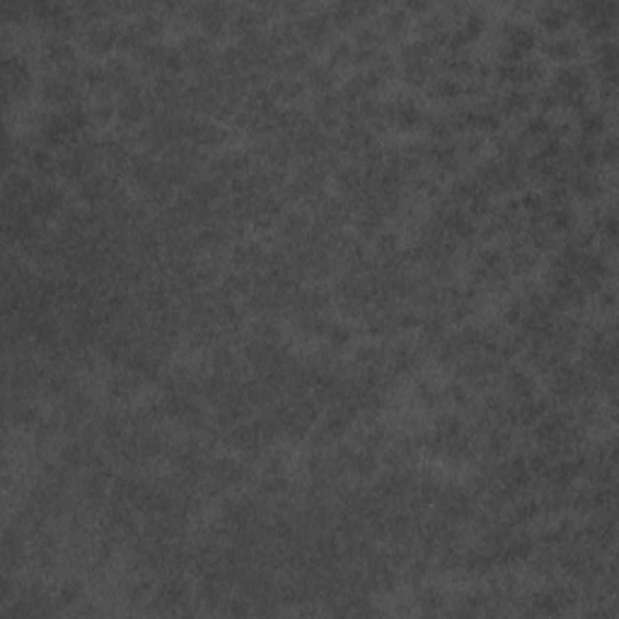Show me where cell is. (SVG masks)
Returning a JSON list of instances; mask_svg holds the SVG:
<instances>
[{"mask_svg": "<svg viewBox=\"0 0 619 619\" xmlns=\"http://www.w3.org/2000/svg\"><path fill=\"white\" fill-rule=\"evenodd\" d=\"M58 463L63 465L65 469H75V467L88 465V443H80V440L65 443L58 453Z\"/></svg>", "mask_w": 619, "mask_h": 619, "instance_id": "16", "label": "cell"}, {"mask_svg": "<svg viewBox=\"0 0 619 619\" xmlns=\"http://www.w3.org/2000/svg\"><path fill=\"white\" fill-rule=\"evenodd\" d=\"M380 24H383L385 34L392 39L397 37H404L409 29V15L404 13V8H389L387 13L383 15V19H380Z\"/></svg>", "mask_w": 619, "mask_h": 619, "instance_id": "15", "label": "cell"}, {"mask_svg": "<svg viewBox=\"0 0 619 619\" xmlns=\"http://www.w3.org/2000/svg\"><path fill=\"white\" fill-rule=\"evenodd\" d=\"M116 116V104L109 99H97L95 106L90 109V121H95L97 126H106Z\"/></svg>", "mask_w": 619, "mask_h": 619, "instance_id": "36", "label": "cell"}, {"mask_svg": "<svg viewBox=\"0 0 619 619\" xmlns=\"http://www.w3.org/2000/svg\"><path fill=\"white\" fill-rule=\"evenodd\" d=\"M83 595H85L83 581H80V578H75V576H70L58 586V593H56L54 602H56V607H58V610H63V607H70V605H75V602H80V600H83Z\"/></svg>", "mask_w": 619, "mask_h": 619, "instance_id": "13", "label": "cell"}, {"mask_svg": "<svg viewBox=\"0 0 619 619\" xmlns=\"http://www.w3.org/2000/svg\"><path fill=\"white\" fill-rule=\"evenodd\" d=\"M597 155H600V160H605V162L617 160V138L615 136H610V138L602 140V145H597Z\"/></svg>", "mask_w": 619, "mask_h": 619, "instance_id": "48", "label": "cell"}, {"mask_svg": "<svg viewBox=\"0 0 619 619\" xmlns=\"http://www.w3.org/2000/svg\"><path fill=\"white\" fill-rule=\"evenodd\" d=\"M431 10V5L428 3H407L404 5V13H428Z\"/></svg>", "mask_w": 619, "mask_h": 619, "instance_id": "52", "label": "cell"}, {"mask_svg": "<svg viewBox=\"0 0 619 619\" xmlns=\"http://www.w3.org/2000/svg\"><path fill=\"white\" fill-rule=\"evenodd\" d=\"M220 612L223 615H232V617H245L252 612L250 600L245 595L242 597H230V600H223L220 602Z\"/></svg>", "mask_w": 619, "mask_h": 619, "instance_id": "40", "label": "cell"}, {"mask_svg": "<svg viewBox=\"0 0 619 619\" xmlns=\"http://www.w3.org/2000/svg\"><path fill=\"white\" fill-rule=\"evenodd\" d=\"M310 49H291V51H283L276 56V73H305L310 68Z\"/></svg>", "mask_w": 619, "mask_h": 619, "instance_id": "6", "label": "cell"}, {"mask_svg": "<svg viewBox=\"0 0 619 619\" xmlns=\"http://www.w3.org/2000/svg\"><path fill=\"white\" fill-rule=\"evenodd\" d=\"M465 428V421L460 419L458 414H440L438 419H435V428L433 433L440 435L443 440H453L455 435H460Z\"/></svg>", "mask_w": 619, "mask_h": 619, "instance_id": "24", "label": "cell"}, {"mask_svg": "<svg viewBox=\"0 0 619 619\" xmlns=\"http://www.w3.org/2000/svg\"><path fill=\"white\" fill-rule=\"evenodd\" d=\"M549 225L556 232H571L573 225H576V216L568 206H556L549 213Z\"/></svg>", "mask_w": 619, "mask_h": 619, "instance_id": "29", "label": "cell"}, {"mask_svg": "<svg viewBox=\"0 0 619 619\" xmlns=\"http://www.w3.org/2000/svg\"><path fill=\"white\" fill-rule=\"evenodd\" d=\"M281 10H283V13H286V15H300V17H303V15H305V5H300V3H286Z\"/></svg>", "mask_w": 619, "mask_h": 619, "instance_id": "51", "label": "cell"}, {"mask_svg": "<svg viewBox=\"0 0 619 619\" xmlns=\"http://www.w3.org/2000/svg\"><path fill=\"white\" fill-rule=\"evenodd\" d=\"M525 312H527L525 298H511V300L506 303V307H504V322L517 327V324L522 322V317H525Z\"/></svg>", "mask_w": 619, "mask_h": 619, "instance_id": "37", "label": "cell"}, {"mask_svg": "<svg viewBox=\"0 0 619 619\" xmlns=\"http://www.w3.org/2000/svg\"><path fill=\"white\" fill-rule=\"evenodd\" d=\"M540 515H542L540 501L522 499V501H515L513 513H511V522H513V525H527V522L537 520Z\"/></svg>", "mask_w": 619, "mask_h": 619, "instance_id": "21", "label": "cell"}, {"mask_svg": "<svg viewBox=\"0 0 619 619\" xmlns=\"http://www.w3.org/2000/svg\"><path fill=\"white\" fill-rule=\"evenodd\" d=\"M250 332L259 341L276 344L278 339H281V324H278V319L271 317V314H259L255 322H252Z\"/></svg>", "mask_w": 619, "mask_h": 619, "instance_id": "14", "label": "cell"}, {"mask_svg": "<svg viewBox=\"0 0 619 619\" xmlns=\"http://www.w3.org/2000/svg\"><path fill=\"white\" fill-rule=\"evenodd\" d=\"M399 245H402V237H399L397 230H380L375 235V252L380 257H392L394 252H399Z\"/></svg>", "mask_w": 619, "mask_h": 619, "instance_id": "28", "label": "cell"}, {"mask_svg": "<svg viewBox=\"0 0 619 619\" xmlns=\"http://www.w3.org/2000/svg\"><path fill=\"white\" fill-rule=\"evenodd\" d=\"M116 116L129 129L131 126H140L145 116H148V104H145V99H119Z\"/></svg>", "mask_w": 619, "mask_h": 619, "instance_id": "10", "label": "cell"}, {"mask_svg": "<svg viewBox=\"0 0 619 619\" xmlns=\"http://www.w3.org/2000/svg\"><path fill=\"white\" fill-rule=\"evenodd\" d=\"M375 58H378V49H368V47H356L351 54V63L356 65L375 63Z\"/></svg>", "mask_w": 619, "mask_h": 619, "instance_id": "47", "label": "cell"}, {"mask_svg": "<svg viewBox=\"0 0 619 619\" xmlns=\"http://www.w3.org/2000/svg\"><path fill=\"white\" fill-rule=\"evenodd\" d=\"M136 27H138V32L143 34V39H157L162 32H165V17H160V15L153 10V13L140 15V17L136 19Z\"/></svg>", "mask_w": 619, "mask_h": 619, "instance_id": "25", "label": "cell"}, {"mask_svg": "<svg viewBox=\"0 0 619 619\" xmlns=\"http://www.w3.org/2000/svg\"><path fill=\"white\" fill-rule=\"evenodd\" d=\"M419 605H421V612H426V615H435V612H440L445 607V595L440 588L435 586H428L421 590L419 595Z\"/></svg>", "mask_w": 619, "mask_h": 619, "instance_id": "26", "label": "cell"}, {"mask_svg": "<svg viewBox=\"0 0 619 619\" xmlns=\"http://www.w3.org/2000/svg\"><path fill=\"white\" fill-rule=\"evenodd\" d=\"M385 351L375 344H361V346L353 351V365H358L361 370H370V368H383L385 363Z\"/></svg>", "mask_w": 619, "mask_h": 619, "instance_id": "17", "label": "cell"}, {"mask_svg": "<svg viewBox=\"0 0 619 619\" xmlns=\"http://www.w3.org/2000/svg\"><path fill=\"white\" fill-rule=\"evenodd\" d=\"M348 220H351V208L344 204L341 196H339V199H327L319 206V223H324L329 230L344 227Z\"/></svg>", "mask_w": 619, "mask_h": 619, "instance_id": "5", "label": "cell"}, {"mask_svg": "<svg viewBox=\"0 0 619 619\" xmlns=\"http://www.w3.org/2000/svg\"><path fill=\"white\" fill-rule=\"evenodd\" d=\"M298 34L300 39H305L312 49H319L327 44V37L332 32V19H329L327 13L317 10V13H305L300 19H298Z\"/></svg>", "mask_w": 619, "mask_h": 619, "instance_id": "1", "label": "cell"}, {"mask_svg": "<svg viewBox=\"0 0 619 619\" xmlns=\"http://www.w3.org/2000/svg\"><path fill=\"white\" fill-rule=\"evenodd\" d=\"M463 95H467V97H484L486 95V83H481V80H476V78H472V80H467V83L463 85Z\"/></svg>", "mask_w": 619, "mask_h": 619, "instance_id": "49", "label": "cell"}, {"mask_svg": "<svg viewBox=\"0 0 619 619\" xmlns=\"http://www.w3.org/2000/svg\"><path fill=\"white\" fill-rule=\"evenodd\" d=\"M511 445H513V435H511V431L506 428V426H491V428L486 431L484 448L491 458H504L511 450Z\"/></svg>", "mask_w": 619, "mask_h": 619, "instance_id": "9", "label": "cell"}, {"mask_svg": "<svg viewBox=\"0 0 619 619\" xmlns=\"http://www.w3.org/2000/svg\"><path fill=\"white\" fill-rule=\"evenodd\" d=\"M431 97L443 99V102H455L458 97H463V85L455 78H438L431 85Z\"/></svg>", "mask_w": 619, "mask_h": 619, "instance_id": "22", "label": "cell"}, {"mask_svg": "<svg viewBox=\"0 0 619 619\" xmlns=\"http://www.w3.org/2000/svg\"><path fill=\"white\" fill-rule=\"evenodd\" d=\"M394 327L399 332H409V329H416L421 324V317L416 310H394Z\"/></svg>", "mask_w": 619, "mask_h": 619, "instance_id": "42", "label": "cell"}, {"mask_svg": "<svg viewBox=\"0 0 619 619\" xmlns=\"http://www.w3.org/2000/svg\"><path fill=\"white\" fill-rule=\"evenodd\" d=\"M145 201L155 208H167L172 204V186L162 179L153 182L150 186H145Z\"/></svg>", "mask_w": 619, "mask_h": 619, "instance_id": "27", "label": "cell"}, {"mask_svg": "<svg viewBox=\"0 0 619 619\" xmlns=\"http://www.w3.org/2000/svg\"><path fill=\"white\" fill-rule=\"evenodd\" d=\"M324 337H327L329 348H332V351H341V348H346L348 341H351V329H348L346 324L332 322Z\"/></svg>", "mask_w": 619, "mask_h": 619, "instance_id": "30", "label": "cell"}, {"mask_svg": "<svg viewBox=\"0 0 619 619\" xmlns=\"http://www.w3.org/2000/svg\"><path fill=\"white\" fill-rule=\"evenodd\" d=\"M358 78H361L363 90H365V95H368V97H373L375 93H380V90L385 88V83H387V80H385L383 75H380L378 70H373V68L358 73Z\"/></svg>", "mask_w": 619, "mask_h": 619, "instance_id": "41", "label": "cell"}, {"mask_svg": "<svg viewBox=\"0 0 619 619\" xmlns=\"http://www.w3.org/2000/svg\"><path fill=\"white\" fill-rule=\"evenodd\" d=\"M44 56H47L49 63L61 65V63H68V61H73L75 49H73V44H70L65 37H58V34H54V37H49L47 44H44Z\"/></svg>", "mask_w": 619, "mask_h": 619, "instance_id": "12", "label": "cell"}, {"mask_svg": "<svg viewBox=\"0 0 619 619\" xmlns=\"http://www.w3.org/2000/svg\"><path fill=\"white\" fill-rule=\"evenodd\" d=\"M378 13V5L373 3H356V17H370Z\"/></svg>", "mask_w": 619, "mask_h": 619, "instance_id": "50", "label": "cell"}, {"mask_svg": "<svg viewBox=\"0 0 619 619\" xmlns=\"http://www.w3.org/2000/svg\"><path fill=\"white\" fill-rule=\"evenodd\" d=\"M186 68H189V61H186V56L182 54L177 47H167V56H165V63H162V70L179 78V75L184 73Z\"/></svg>", "mask_w": 619, "mask_h": 619, "instance_id": "32", "label": "cell"}, {"mask_svg": "<svg viewBox=\"0 0 619 619\" xmlns=\"http://www.w3.org/2000/svg\"><path fill=\"white\" fill-rule=\"evenodd\" d=\"M351 474H356L358 479H370V476L378 472V458H375V450H356L351 460V467H348Z\"/></svg>", "mask_w": 619, "mask_h": 619, "instance_id": "18", "label": "cell"}, {"mask_svg": "<svg viewBox=\"0 0 619 619\" xmlns=\"http://www.w3.org/2000/svg\"><path fill=\"white\" fill-rule=\"evenodd\" d=\"M351 54L353 47L346 42V39H337V42L329 44V65H341V63H351Z\"/></svg>", "mask_w": 619, "mask_h": 619, "instance_id": "35", "label": "cell"}, {"mask_svg": "<svg viewBox=\"0 0 619 619\" xmlns=\"http://www.w3.org/2000/svg\"><path fill=\"white\" fill-rule=\"evenodd\" d=\"M537 19H540V24L547 29V32L556 34V32H561V29H564L566 24L573 19L571 5H561V3H547V5H542V8L537 10Z\"/></svg>", "mask_w": 619, "mask_h": 619, "instance_id": "3", "label": "cell"}, {"mask_svg": "<svg viewBox=\"0 0 619 619\" xmlns=\"http://www.w3.org/2000/svg\"><path fill=\"white\" fill-rule=\"evenodd\" d=\"M458 150L463 155H467V157H476V155H481V150H484V136H479V134H467L465 138H463V143L458 145Z\"/></svg>", "mask_w": 619, "mask_h": 619, "instance_id": "45", "label": "cell"}, {"mask_svg": "<svg viewBox=\"0 0 619 619\" xmlns=\"http://www.w3.org/2000/svg\"><path fill=\"white\" fill-rule=\"evenodd\" d=\"M356 42L358 47H368V49H378L380 44L385 42V34L380 32V29H375L373 24L370 27H361L356 32Z\"/></svg>", "mask_w": 619, "mask_h": 619, "instance_id": "43", "label": "cell"}, {"mask_svg": "<svg viewBox=\"0 0 619 619\" xmlns=\"http://www.w3.org/2000/svg\"><path fill=\"white\" fill-rule=\"evenodd\" d=\"M153 581L150 578H134V581H129V586H126V597L129 600H143V597H148L150 593H153Z\"/></svg>", "mask_w": 619, "mask_h": 619, "instance_id": "39", "label": "cell"}, {"mask_svg": "<svg viewBox=\"0 0 619 619\" xmlns=\"http://www.w3.org/2000/svg\"><path fill=\"white\" fill-rule=\"evenodd\" d=\"M520 73H522V85H535V83H542V80H545L547 68L542 61L527 58L520 63Z\"/></svg>", "mask_w": 619, "mask_h": 619, "instance_id": "33", "label": "cell"}, {"mask_svg": "<svg viewBox=\"0 0 619 619\" xmlns=\"http://www.w3.org/2000/svg\"><path fill=\"white\" fill-rule=\"evenodd\" d=\"M537 264H540V259L530 247H520V250L511 252V271L517 273V276H530L537 268Z\"/></svg>", "mask_w": 619, "mask_h": 619, "instance_id": "20", "label": "cell"}, {"mask_svg": "<svg viewBox=\"0 0 619 619\" xmlns=\"http://www.w3.org/2000/svg\"><path fill=\"white\" fill-rule=\"evenodd\" d=\"M542 51L554 61H571L581 51V44H578L576 37H554L542 44Z\"/></svg>", "mask_w": 619, "mask_h": 619, "instance_id": "8", "label": "cell"}, {"mask_svg": "<svg viewBox=\"0 0 619 619\" xmlns=\"http://www.w3.org/2000/svg\"><path fill=\"white\" fill-rule=\"evenodd\" d=\"M428 571H431L428 559H426V556H414L407 564V581L412 583V586H419L421 581H426Z\"/></svg>", "mask_w": 619, "mask_h": 619, "instance_id": "38", "label": "cell"}, {"mask_svg": "<svg viewBox=\"0 0 619 619\" xmlns=\"http://www.w3.org/2000/svg\"><path fill=\"white\" fill-rule=\"evenodd\" d=\"M506 387H508V394L515 402H522V399H530L535 394V380L525 370H508L506 373Z\"/></svg>", "mask_w": 619, "mask_h": 619, "instance_id": "7", "label": "cell"}, {"mask_svg": "<svg viewBox=\"0 0 619 619\" xmlns=\"http://www.w3.org/2000/svg\"><path fill=\"white\" fill-rule=\"evenodd\" d=\"M268 90H271V95L276 99H286V102H296V99L305 97V90L307 85L300 83L298 78H276L271 80V85H268Z\"/></svg>", "mask_w": 619, "mask_h": 619, "instance_id": "11", "label": "cell"}, {"mask_svg": "<svg viewBox=\"0 0 619 619\" xmlns=\"http://www.w3.org/2000/svg\"><path fill=\"white\" fill-rule=\"evenodd\" d=\"M177 49H179L186 58H191L194 54L208 49V37L206 34H184V37L179 39V44H177Z\"/></svg>", "mask_w": 619, "mask_h": 619, "instance_id": "34", "label": "cell"}, {"mask_svg": "<svg viewBox=\"0 0 619 619\" xmlns=\"http://www.w3.org/2000/svg\"><path fill=\"white\" fill-rule=\"evenodd\" d=\"M329 19H332V24H337V27H346V24H351L353 19H356V3H334L332 8L327 10Z\"/></svg>", "mask_w": 619, "mask_h": 619, "instance_id": "31", "label": "cell"}, {"mask_svg": "<svg viewBox=\"0 0 619 619\" xmlns=\"http://www.w3.org/2000/svg\"><path fill=\"white\" fill-rule=\"evenodd\" d=\"M404 83L412 85V88H424L426 83L431 80V75H433V65L428 63V61H416V63H404Z\"/></svg>", "mask_w": 619, "mask_h": 619, "instance_id": "19", "label": "cell"}, {"mask_svg": "<svg viewBox=\"0 0 619 619\" xmlns=\"http://www.w3.org/2000/svg\"><path fill=\"white\" fill-rule=\"evenodd\" d=\"M433 44L426 42V39H414V42L404 44L399 49V56H402L404 63H416V61H428L433 56Z\"/></svg>", "mask_w": 619, "mask_h": 619, "instance_id": "23", "label": "cell"}, {"mask_svg": "<svg viewBox=\"0 0 619 619\" xmlns=\"http://www.w3.org/2000/svg\"><path fill=\"white\" fill-rule=\"evenodd\" d=\"M535 102L542 111H552V109H556V106H561V93L549 85L547 90H542V93L535 95Z\"/></svg>", "mask_w": 619, "mask_h": 619, "instance_id": "44", "label": "cell"}, {"mask_svg": "<svg viewBox=\"0 0 619 619\" xmlns=\"http://www.w3.org/2000/svg\"><path fill=\"white\" fill-rule=\"evenodd\" d=\"M305 85L310 90H314L317 95L332 93V88L337 85V68L329 63H317L310 65L305 70Z\"/></svg>", "mask_w": 619, "mask_h": 619, "instance_id": "4", "label": "cell"}, {"mask_svg": "<svg viewBox=\"0 0 619 619\" xmlns=\"http://www.w3.org/2000/svg\"><path fill=\"white\" fill-rule=\"evenodd\" d=\"M232 8L220 3H206L199 5V24L204 27L206 37H220L227 32V22H230Z\"/></svg>", "mask_w": 619, "mask_h": 619, "instance_id": "2", "label": "cell"}, {"mask_svg": "<svg viewBox=\"0 0 619 619\" xmlns=\"http://www.w3.org/2000/svg\"><path fill=\"white\" fill-rule=\"evenodd\" d=\"M262 472L266 476H276V474H286V463H283V458L278 453H271L266 460H264V467Z\"/></svg>", "mask_w": 619, "mask_h": 619, "instance_id": "46", "label": "cell"}]
</instances>
